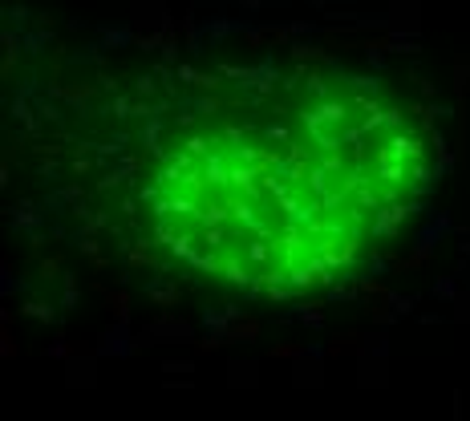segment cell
Returning a JSON list of instances; mask_svg holds the SVG:
<instances>
[{
  "label": "cell",
  "mask_w": 470,
  "mask_h": 421,
  "mask_svg": "<svg viewBox=\"0 0 470 421\" xmlns=\"http://www.w3.org/2000/svg\"><path fill=\"white\" fill-rule=\"evenodd\" d=\"M426 187V138L405 101L373 77L300 69L175 122L142 207L178 268L284 300L357 272Z\"/></svg>",
  "instance_id": "cell-1"
}]
</instances>
